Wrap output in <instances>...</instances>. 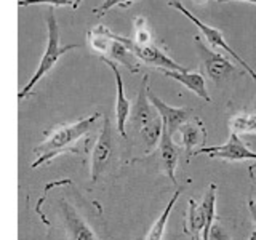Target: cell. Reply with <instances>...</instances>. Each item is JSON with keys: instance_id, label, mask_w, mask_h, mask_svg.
<instances>
[{"instance_id": "cell-1", "label": "cell", "mask_w": 256, "mask_h": 240, "mask_svg": "<svg viewBox=\"0 0 256 240\" xmlns=\"http://www.w3.org/2000/svg\"><path fill=\"white\" fill-rule=\"evenodd\" d=\"M100 117H101L100 112H94V114H92V116H86L84 118H80L76 124L62 125V126L56 128V130L48 136L42 144H38V146L34 149L37 160L32 164V168H37L40 165L50 162L52 158L60 156L61 152L74 150V149H70L72 144L90 132L94 125V122Z\"/></svg>"}, {"instance_id": "cell-2", "label": "cell", "mask_w": 256, "mask_h": 240, "mask_svg": "<svg viewBox=\"0 0 256 240\" xmlns=\"http://www.w3.org/2000/svg\"><path fill=\"white\" fill-rule=\"evenodd\" d=\"M46 26H48V44H46V48L44 52L42 60H40V62H38L37 70L34 72V76H32L29 82L20 90V93H18L20 100L26 98V96L30 93L32 88H34L40 82V80L44 78V76L48 74V72L54 68V64L58 62V60L61 58L62 54H66L68 52L76 50V48L80 46L78 44H70V45H66V46H62L60 44V26H58V20H56V14L53 12V6L46 12Z\"/></svg>"}, {"instance_id": "cell-3", "label": "cell", "mask_w": 256, "mask_h": 240, "mask_svg": "<svg viewBox=\"0 0 256 240\" xmlns=\"http://www.w3.org/2000/svg\"><path fill=\"white\" fill-rule=\"evenodd\" d=\"M100 29L104 32V34H108L110 38L122 42L128 50H132L144 64H148V66H154L156 69H170V70H181V72L189 70L188 68H184L176 61H173L164 50H160V48L154 44L140 45V44H136L133 38H126L124 36H120L117 32L108 29L106 26H100Z\"/></svg>"}, {"instance_id": "cell-4", "label": "cell", "mask_w": 256, "mask_h": 240, "mask_svg": "<svg viewBox=\"0 0 256 240\" xmlns=\"http://www.w3.org/2000/svg\"><path fill=\"white\" fill-rule=\"evenodd\" d=\"M166 4L170 5V6H173L174 10H178L181 14H184L186 16L188 20H190L192 21V24H196V26L200 29V32L205 36V38H206V42L210 44L212 46H214V48H218V50H222V52H226L228 54H230L232 58H234L240 66H242L248 74L252 76V78L256 82V72H254V69L248 64L242 56H240L237 52H234V48H232L228 42H226V38H224V36H222V32L220 30V29H214V28H212V26H208V24H205L204 21H200L196 14H192L186 6H184L180 0H166Z\"/></svg>"}, {"instance_id": "cell-5", "label": "cell", "mask_w": 256, "mask_h": 240, "mask_svg": "<svg viewBox=\"0 0 256 240\" xmlns=\"http://www.w3.org/2000/svg\"><path fill=\"white\" fill-rule=\"evenodd\" d=\"M196 48L198 52L200 60H202V68L205 74L212 78L213 84L220 85L224 80H228L232 74H237L234 62L228 60L226 56L206 48L205 44H202L200 37H196Z\"/></svg>"}, {"instance_id": "cell-6", "label": "cell", "mask_w": 256, "mask_h": 240, "mask_svg": "<svg viewBox=\"0 0 256 240\" xmlns=\"http://www.w3.org/2000/svg\"><path fill=\"white\" fill-rule=\"evenodd\" d=\"M112 154H114V138H112V126L109 117H102V126L98 140L92 152V181L96 182L100 176L104 173V170L108 168V165L112 160Z\"/></svg>"}, {"instance_id": "cell-7", "label": "cell", "mask_w": 256, "mask_h": 240, "mask_svg": "<svg viewBox=\"0 0 256 240\" xmlns=\"http://www.w3.org/2000/svg\"><path fill=\"white\" fill-rule=\"evenodd\" d=\"M206 154L210 157H218L229 160V162H242V160H256V152L250 150L245 144L240 141L237 133H232L226 144L221 146H210V148H200L194 152V156Z\"/></svg>"}, {"instance_id": "cell-8", "label": "cell", "mask_w": 256, "mask_h": 240, "mask_svg": "<svg viewBox=\"0 0 256 240\" xmlns=\"http://www.w3.org/2000/svg\"><path fill=\"white\" fill-rule=\"evenodd\" d=\"M102 62L108 64V68L112 70V74L116 77V90H117V96H116V122H117V132L124 136V138H128L126 134V124L130 120V114H132V102L125 98L124 93V80L122 76H120V70L117 68L116 61H112L108 56H101Z\"/></svg>"}, {"instance_id": "cell-9", "label": "cell", "mask_w": 256, "mask_h": 240, "mask_svg": "<svg viewBox=\"0 0 256 240\" xmlns=\"http://www.w3.org/2000/svg\"><path fill=\"white\" fill-rule=\"evenodd\" d=\"M149 100L152 102V106L156 108V110L158 112V116L164 120V126L168 130L172 136L180 130V126L184 125L188 120L192 118V109H186V108H173L168 106L166 102H164L162 100L152 93V90L149 88Z\"/></svg>"}, {"instance_id": "cell-10", "label": "cell", "mask_w": 256, "mask_h": 240, "mask_svg": "<svg viewBox=\"0 0 256 240\" xmlns=\"http://www.w3.org/2000/svg\"><path fill=\"white\" fill-rule=\"evenodd\" d=\"M149 78L148 76H144L141 86L138 90V94H136V100L132 106V114H130V120L128 124L133 125L134 128L141 130L142 126H146L149 122H152L157 116H154V106L149 100V86H148Z\"/></svg>"}, {"instance_id": "cell-11", "label": "cell", "mask_w": 256, "mask_h": 240, "mask_svg": "<svg viewBox=\"0 0 256 240\" xmlns=\"http://www.w3.org/2000/svg\"><path fill=\"white\" fill-rule=\"evenodd\" d=\"M178 132L181 134V144L184 146V149H186V156H188V162H189L190 157H194V148L206 141L205 126L200 118L192 117L186 124L180 126Z\"/></svg>"}, {"instance_id": "cell-12", "label": "cell", "mask_w": 256, "mask_h": 240, "mask_svg": "<svg viewBox=\"0 0 256 240\" xmlns=\"http://www.w3.org/2000/svg\"><path fill=\"white\" fill-rule=\"evenodd\" d=\"M165 77H170L176 82L182 84L184 86L188 88L189 92L196 93L198 98L205 100L206 102H212V98L210 94L206 92V85H205V78L202 74H198V72H190V70H170V69H158Z\"/></svg>"}, {"instance_id": "cell-13", "label": "cell", "mask_w": 256, "mask_h": 240, "mask_svg": "<svg viewBox=\"0 0 256 240\" xmlns=\"http://www.w3.org/2000/svg\"><path fill=\"white\" fill-rule=\"evenodd\" d=\"M158 149H160V162H162V166H164V173L168 176V180H172L173 184H176L174 172H176V166H178L180 148L176 146V142L173 141V136L168 133L165 126H164V134H162V140H160Z\"/></svg>"}, {"instance_id": "cell-14", "label": "cell", "mask_w": 256, "mask_h": 240, "mask_svg": "<svg viewBox=\"0 0 256 240\" xmlns=\"http://www.w3.org/2000/svg\"><path fill=\"white\" fill-rule=\"evenodd\" d=\"M62 212H64V221H66V228L70 240H98L94 232L90 229V226L66 202H62Z\"/></svg>"}, {"instance_id": "cell-15", "label": "cell", "mask_w": 256, "mask_h": 240, "mask_svg": "<svg viewBox=\"0 0 256 240\" xmlns=\"http://www.w3.org/2000/svg\"><path fill=\"white\" fill-rule=\"evenodd\" d=\"M106 56H108V58H110L112 61L124 64V66L130 70L132 74H136V72H140V69H141V62L142 61L132 50H128V48L122 42H118V40L112 38V44L109 46V52H108Z\"/></svg>"}, {"instance_id": "cell-16", "label": "cell", "mask_w": 256, "mask_h": 240, "mask_svg": "<svg viewBox=\"0 0 256 240\" xmlns=\"http://www.w3.org/2000/svg\"><path fill=\"white\" fill-rule=\"evenodd\" d=\"M216 192H218V186H216L214 182H210V186H208V189L205 190L202 204H200V208H202V213H204V220H205L202 240H208V237H210V230H212V226H213V221L216 218V214H214Z\"/></svg>"}, {"instance_id": "cell-17", "label": "cell", "mask_w": 256, "mask_h": 240, "mask_svg": "<svg viewBox=\"0 0 256 240\" xmlns=\"http://www.w3.org/2000/svg\"><path fill=\"white\" fill-rule=\"evenodd\" d=\"M140 134L146 144V152L154 150L158 144H160V140H162V134H164V120L160 116H157L152 122H149L146 126H142L140 130Z\"/></svg>"}, {"instance_id": "cell-18", "label": "cell", "mask_w": 256, "mask_h": 240, "mask_svg": "<svg viewBox=\"0 0 256 240\" xmlns=\"http://www.w3.org/2000/svg\"><path fill=\"white\" fill-rule=\"evenodd\" d=\"M205 228V220L200 205L196 204V200H189L188 218H186V230L192 236L194 240H202V232Z\"/></svg>"}, {"instance_id": "cell-19", "label": "cell", "mask_w": 256, "mask_h": 240, "mask_svg": "<svg viewBox=\"0 0 256 240\" xmlns=\"http://www.w3.org/2000/svg\"><path fill=\"white\" fill-rule=\"evenodd\" d=\"M181 188L178 189L173 194V197L170 198V202L166 204L165 206V210L162 212V214L158 216V220L154 222V226L150 228V232H149V236H148V240H162L164 234H165V228H166V222H168V218H170V214H172V210H173V206L176 204V200L180 198L181 196Z\"/></svg>"}, {"instance_id": "cell-20", "label": "cell", "mask_w": 256, "mask_h": 240, "mask_svg": "<svg viewBox=\"0 0 256 240\" xmlns=\"http://www.w3.org/2000/svg\"><path fill=\"white\" fill-rule=\"evenodd\" d=\"M232 133H256V114H240L230 120Z\"/></svg>"}, {"instance_id": "cell-21", "label": "cell", "mask_w": 256, "mask_h": 240, "mask_svg": "<svg viewBox=\"0 0 256 240\" xmlns=\"http://www.w3.org/2000/svg\"><path fill=\"white\" fill-rule=\"evenodd\" d=\"M134 42L140 45H149L152 44V34L146 24V18L144 16H138L134 20Z\"/></svg>"}, {"instance_id": "cell-22", "label": "cell", "mask_w": 256, "mask_h": 240, "mask_svg": "<svg viewBox=\"0 0 256 240\" xmlns=\"http://www.w3.org/2000/svg\"><path fill=\"white\" fill-rule=\"evenodd\" d=\"M134 2V0H104V2L100 5V6H96L93 13H96L98 16L101 14H106L110 8H114V6H122V8H126V6H130Z\"/></svg>"}, {"instance_id": "cell-23", "label": "cell", "mask_w": 256, "mask_h": 240, "mask_svg": "<svg viewBox=\"0 0 256 240\" xmlns=\"http://www.w3.org/2000/svg\"><path fill=\"white\" fill-rule=\"evenodd\" d=\"M74 0H18L20 6H30V5H48V6H66L72 5Z\"/></svg>"}, {"instance_id": "cell-24", "label": "cell", "mask_w": 256, "mask_h": 240, "mask_svg": "<svg viewBox=\"0 0 256 240\" xmlns=\"http://www.w3.org/2000/svg\"><path fill=\"white\" fill-rule=\"evenodd\" d=\"M208 240H230V237L226 234V230H224L221 226H212Z\"/></svg>"}, {"instance_id": "cell-25", "label": "cell", "mask_w": 256, "mask_h": 240, "mask_svg": "<svg viewBox=\"0 0 256 240\" xmlns=\"http://www.w3.org/2000/svg\"><path fill=\"white\" fill-rule=\"evenodd\" d=\"M218 4H229V2H244V4H253L256 5V0H214Z\"/></svg>"}, {"instance_id": "cell-26", "label": "cell", "mask_w": 256, "mask_h": 240, "mask_svg": "<svg viewBox=\"0 0 256 240\" xmlns=\"http://www.w3.org/2000/svg\"><path fill=\"white\" fill-rule=\"evenodd\" d=\"M248 205H250V213L253 216V221H254V226H256V204L253 202V200H250V202H248Z\"/></svg>"}, {"instance_id": "cell-27", "label": "cell", "mask_w": 256, "mask_h": 240, "mask_svg": "<svg viewBox=\"0 0 256 240\" xmlns=\"http://www.w3.org/2000/svg\"><path fill=\"white\" fill-rule=\"evenodd\" d=\"M84 0H74V4H72V8H74V10H77V8L80 6V4H82Z\"/></svg>"}, {"instance_id": "cell-28", "label": "cell", "mask_w": 256, "mask_h": 240, "mask_svg": "<svg viewBox=\"0 0 256 240\" xmlns=\"http://www.w3.org/2000/svg\"><path fill=\"white\" fill-rule=\"evenodd\" d=\"M194 2H196L197 5H204V4H206V0H194Z\"/></svg>"}, {"instance_id": "cell-29", "label": "cell", "mask_w": 256, "mask_h": 240, "mask_svg": "<svg viewBox=\"0 0 256 240\" xmlns=\"http://www.w3.org/2000/svg\"><path fill=\"white\" fill-rule=\"evenodd\" d=\"M248 240H256V232H253V234L250 236V238H248Z\"/></svg>"}, {"instance_id": "cell-30", "label": "cell", "mask_w": 256, "mask_h": 240, "mask_svg": "<svg viewBox=\"0 0 256 240\" xmlns=\"http://www.w3.org/2000/svg\"><path fill=\"white\" fill-rule=\"evenodd\" d=\"M254 109H256V101H254Z\"/></svg>"}]
</instances>
